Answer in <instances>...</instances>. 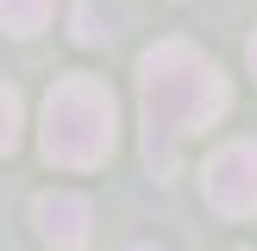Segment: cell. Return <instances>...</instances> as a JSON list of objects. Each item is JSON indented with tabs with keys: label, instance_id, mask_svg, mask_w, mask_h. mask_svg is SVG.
<instances>
[{
	"label": "cell",
	"instance_id": "9c48e42d",
	"mask_svg": "<svg viewBox=\"0 0 257 251\" xmlns=\"http://www.w3.org/2000/svg\"><path fill=\"white\" fill-rule=\"evenodd\" d=\"M132 251H157V245H132Z\"/></svg>",
	"mask_w": 257,
	"mask_h": 251
},
{
	"label": "cell",
	"instance_id": "52a82bcc",
	"mask_svg": "<svg viewBox=\"0 0 257 251\" xmlns=\"http://www.w3.org/2000/svg\"><path fill=\"white\" fill-rule=\"evenodd\" d=\"M13 145H19V94L0 82V157H7Z\"/></svg>",
	"mask_w": 257,
	"mask_h": 251
},
{
	"label": "cell",
	"instance_id": "3957f363",
	"mask_svg": "<svg viewBox=\"0 0 257 251\" xmlns=\"http://www.w3.org/2000/svg\"><path fill=\"white\" fill-rule=\"evenodd\" d=\"M201 188H207V207L213 213H226V220H251V213H257V145H251V138L220 145L207 157Z\"/></svg>",
	"mask_w": 257,
	"mask_h": 251
},
{
	"label": "cell",
	"instance_id": "5b68a950",
	"mask_svg": "<svg viewBox=\"0 0 257 251\" xmlns=\"http://www.w3.org/2000/svg\"><path fill=\"white\" fill-rule=\"evenodd\" d=\"M50 7H57V0H0V32H13V38H32V32H44Z\"/></svg>",
	"mask_w": 257,
	"mask_h": 251
},
{
	"label": "cell",
	"instance_id": "ba28073f",
	"mask_svg": "<svg viewBox=\"0 0 257 251\" xmlns=\"http://www.w3.org/2000/svg\"><path fill=\"white\" fill-rule=\"evenodd\" d=\"M245 57H251V69H257V32H251V44H245Z\"/></svg>",
	"mask_w": 257,
	"mask_h": 251
},
{
	"label": "cell",
	"instance_id": "277c9868",
	"mask_svg": "<svg viewBox=\"0 0 257 251\" xmlns=\"http://www.w3.org/2000/svg\"><path fill=\"white\" fill-rule=\"evenodd\" d=\"M32 220H38V238H44V245L82 251L88 226H94V207H88V195H75V188H44V195L32 201Z\"/></svg>",
	"mask_w": 257,
	"mask_h": 251
},
{
	"label": "cell",
	"instance_id": "8992f818",
	"mask_svg": "<svg viewBox=\"0 0 257 251\" xmlns=\"http://www.w3.org/2000/svg\"><path fill=\"white\" fill-rule=\"evenodd\" d=\"M69 19H75V44H107V38H113V25H107V13H100L94 0H82V7H75Z\"/></svg>",
	"mask_w": 257,
	"mask_h": 251
},
{
	"label": "cell",
	"instance_id": "6da1fadb",
	"mask_svg": "<svg viewBox=\"0 0 257 251\" xmlns=\"http://www.w3.org/2000/svg\"><path fill=\"white\" fill-rule=\"evenodd\" d=\"M138 107H145V157L157 176H170L182 145L232 107V88L220 63L201 57L188 38H163L138 57Z\"/></svg>",
	"mask_w": 257,
	"mask_h": 251
},
{
	"label": "cell",
	"instance_id": "7a4b0ae2",
	"mask_svg": "<svg viewBox=\"0 0 257 251\" xmlns=\"http://www.w3.org/2000/svg\"><path fill=\"white\" fill-rule=\"evenodd\" d=\"M113 126H119L113 88L100 75H63L44 94V157L57 170H94L113 151Z\"/></svg>",
	"mask_w": 257,
	"mask_h": 251
}]
</instances>
